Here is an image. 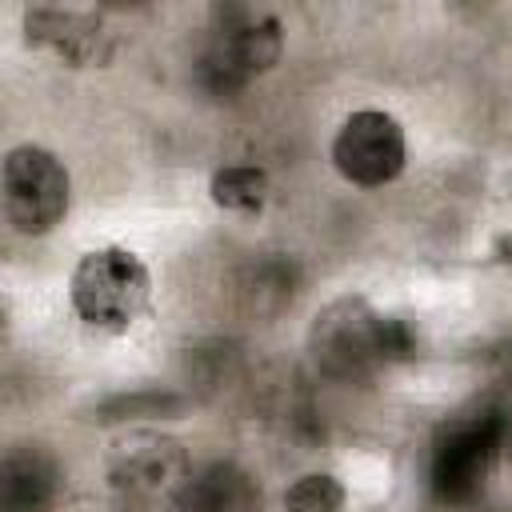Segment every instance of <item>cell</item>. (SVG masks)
I'll return each mask as SVG.
<instances>
[{
    "label": "cell",
    "instance_id": "cell-1",
    "mask_svg": "<svg viewBox=\"0 0 512 512\" xmlns=\"http://www.w3.org/2000/svg\"><path fill=\"white\" fill-rule=\"evenodd\" d=\"M68 300L88 328L124 332L144 316L152 300V276L132 248L104 244L76 260L68 280Z\"/></svg>",
    "mask_w": 512,
    "mask_h": 512
},
{
    "label": "cell",
    "instance_id": "cell-2",
    "mask_svg": "<svg viewBox=\"0 0 512 512\" xmlns=\"http://www.w3.org/2000/svg\"><path fill=\"white\" fill-rule=\"evenodd\" d=\"M284 52V24L268 8L224 4L212 12V32L200 52V72L216 92H236L272 72Z\"/></svg>",
    "mask_w": 512,
    "mask_h": 512
},
{
    "label": "cell",
    "instance_id": "cell-3",
    "mask_svg": "<svg viewBox=\"0 0 512 512\" xmlns=\"http://www.w3.org/2000/svg\"><path fill=\"white\" fill-rule=\"evenodd\" d=\"M312 352H316V364L328 368L332 376H360L408 352V340L396 320L348 296L316 316Z\"/></svg>",
    "mask_w": 512,
    "mask_h": 512
},
{
    "label": "cell",
    "instance_id": "cell-4",
    "mask_svg": "<svg viewBox=\"0 0 512 512\" xmlns=\"http://www.w3.org/2000/svg\"><path fill=\"white\" fill-rule=\"evenodd\" d=\"M0 192H4L8 224L24 236H44L68 216L72 180L56 152L40 144H20L4 156Z\"/></svg>",
    "mask_w": 512,
    "mask_h": 512
},
{
    "label": "cell",
    "instance_id": "cell-5",
    "mask_svg": "<svg viewBox=\"0 0 512 512\" xmlns=\"http://www.w3.org/2000/svg\"><path fill=\"white\" fill-rule=\"evenodd\" d=\"M404 160H408L404 128L396 116L380 108L352 112L332 136V164L348 184L360 188L392 184L404 172Z\"/></svg>",
    "mask_w": 512,
    "mask_h": 512
},
{
    "label": "cell",
    "instance_id": "cell-6",
    "mask_svg": "<svg viewBox=\"0 0 512 512\" xmlns=\"http://www.w3.org/2000/svg\"><path fill=\"white\" fill-rule=\"evenodd\" d=\"M108 476H112V488H120L124 496L156 500V496H180L192 472H188L184 448L172 436L132 432L112 448Z\"/></svg>",
    "mask_w": 512,
    "mask_h": 512
},
{
    "label": "cell",
    "instance_id": "cell-7",
    "mask_svg": "<svg viewBox=\"0 0 512 512\" xmlns=\"http://www.w3.org/2000/svg\"><path fill=\"white\" fill-rule=\"evenodd\" d=\"M24 32H28V44L48 48L76 68L100 64L112 56V32L96 12H84V8H28Z\"/></svg>",
    "mask_w": 512,
    "mask_h": 512
},
{
    "label": "cell",
    "instance_id": "cell-8",
    "mask_svg": "<svg viewBox=\"0 0 512 512\" xmlns=\"http://www.w3.org/2000/svg\"><path fill=\"white\" fill-rule=\"evenodd\" d=\"M500 436H504V424H492V420L464 424V428L448 432L440 440V448H436V460H432L436 492L440 496H468V492H476V484L484 480L492 448H500Z\"/></svg>",
    "mask_w": 512,
    "mask_h": 512
},
{
    "label": "cell",
    "instance_id": "cell-9",
    "mask_svg": "<svg viewBox=\"0 0 512 512\" xmlns=\"http://www.w3.org/2000/svg\"><path fill=\"white\" fill-rule=\"evenodd\" d=\"M60 492V472L40 448H16L0 472V512H48Z\"/></svg>",
    "mask_w": 512,
    "mask_h": 512
},
{
    "label": "cell",
    "instance_id": "cell-10",
    "mask_svg": "<svg viewBox=\"0 0 512 512\" xmlns=\"http://www.w3.org/2000/svg\"><path fill=\"white\" fill-rule=\"evenodd\" d=\"M176 504H180V512H256L260 492L240 468L212 464V468L188 476Z\"/></svg>",
    "mask_w": 512,
    "mask_h": 512
},
{
    "label": "cell",
    "instance_id": "cell-11",
    "mask_svg": "<svg viewBox=\"0 0 512 512\" xmlns=\"http://www.w3.org/2000/svg\"><path fill=\"white\" fill-rule=\"evenodd\" d=\"M212 192V204L216 208H228V212H260L272 184H268V172L256 168V164H228L212 176L208 184Z\"/></svg>",
    "mask_w": 512,
    "mask_h": 512
},
{
    "label": "cell",
    "instance_id": "cell-12",
    "mask_svg": "<svg viewBox=\"0 0 512 512\" xmlns=\"http://www.w3.org/2000/svg\"><path fill=\"white\" fill-rule=\"evenodd\" d=\"M344 484L332 472H304L284 492V512H344Z\"/></svg>",
    "mask_w": 512,
    "mask_h": 512
},
{
    "label": "cell",
    "instance_id": "cell-13",
    "mask_svg": "<svg viewBox=\"0 0 512 512\" xmlns=\"http://www.w3.org/2000/svg\"><path fill=\"white\" fill-rule=\"evenodd\" d=\"M500 452H504V464L512 472V424H504V436H500Z\"/></svg>",
    "mask_w": 512,
    "mask_h": 512
}]
</instances>
